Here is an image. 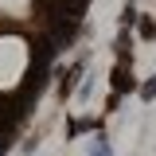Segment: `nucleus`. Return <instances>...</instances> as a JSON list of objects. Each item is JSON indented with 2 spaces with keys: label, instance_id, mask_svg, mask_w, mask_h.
I'll return each mask as SVG.
<instances>
[{
  "label": "nucleus",
  "instance_id": "f257e3e1",
  "mask_svg": "<svg viewBox=\"0 0 156 156\" xmlns=\"http://www.w3.org/2000/svg\"><path fill=\"white\" fill-rule=\"evenodd\" d=\"M90 156H109V148H105V144H94V148H90Z\"/></svg>",
  "mask_w": 156,
  "mask_h": 156
}]
</instances>
